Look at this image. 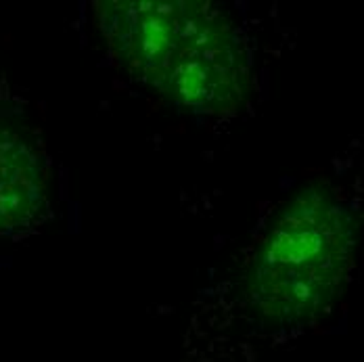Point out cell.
Instances as JSON below:
<instances>
[{
  "label": "cell",
  "mask_w": 364,
  "mask_h": 362,
  "mask_svg": "<svg viewBox=\"0 0 364 362\" xmlns=\"http://www.w3.org/2000/svg\"><path fill=\"white\" fill-rule=\"evenodd\" d=\"M358 222L327 184L295 191L270 220L245 277L257 319L274 326L316 323L350 283Z\"/></svg>",
  "instance_id": "cell-2"
},
{
  "label": "cell",
  "mask_w": 364,
  "mask_h": 362,
  "mask_svg": "<svg viewBox=\"0 0 364 362\" xmlns=\"http://www.w3.org/2000/svg\"><path fill=\"white\" fill-rule=\"evenodd\" d=\"M48 174L36 132L0 113V237L30 228L46 210Z\"/></svg>",
  "instance_id": "cell-3"
},
{
  "label": "cell",
  "mask_w": 364,
  "mask_h": 362,
  "mask_svg": "<svg viewBox=\"0 0 364 362\" xmlns=\"http://www.w3.org/2000/svg\"><path fill=\"white\" fill-rule=\"evenodd\" d=\"M111 57L170 103L226 113L247 99L252 63L228 13L203 0L95 2Z\"/></svg>",
  "instance_id": "cell-1"
}]
</instances>
